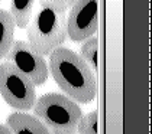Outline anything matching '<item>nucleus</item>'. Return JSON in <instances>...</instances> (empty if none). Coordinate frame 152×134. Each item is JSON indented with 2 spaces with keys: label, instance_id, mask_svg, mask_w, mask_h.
Segmentation results:
<instances>
[{
  "label": "nucleus",
  "instance_id": "1",
  "mask_svg": "<svg viewBox=\"0 0 152 134\" xmlns=\"http://www.w3.org/2000/svg\"><path fill=\"white\" fill-rule=\"evenodd\" d=\"M49 75L59 89L80 104H88L97 97L99 85L91 67L65 46L57 48L48 61Z\"/></svg>",
  "mask_w": 152,
  "mask_h": 134
},
{
  "label": "nucleus",
  "instance_id": "2",
  "mask_svg": "<svg viewBox=\"0 0 152 134\" xmlns=\"http://www.w3.org/2000/svg\"><path fill=\"white\" fill-rule=\"evenodd\" d=\"M34 114L49 128L51 133H77V125L83 117L77 101L68 95L49 92L41 95L34 105Z\"/></svg>",
  "mask_w": 152,
  "mask_h": 134
},
{
  "label": "nucleus",
  "instance_id": "3",
  "mask_svg": "<svg viewBox=\"0 0 152 134\" xmlns=\"http://www.w3.org/2000/svg\"><path fill=\"white\" fill-rule=\"evenodd\" d=\"M68 38L65 12L42 6L28 25V42L44 56H49Z\"/></svg>",
  "mask_w": 152,
  "mask_h": 134
},
{
  "label": "nucleus",
  "instance_id": "4",
  "mask_svg": "<svg viewBox=\"0 0 152 134\" xmlns=\"http://www.w3.org/2000/svg\"><path fill=\"white\" fill-rule=\"evenodd\" d=\"M35 84L12 62H0V95L10 107L29 111L36 102Z\"/></svg>",
  "mask_w": 152,
  "mask_h": 134
},
{
  "label": "nucleus",
  "instance_id": "5",
  "mask_svg": "<svg viewBox=\"0 0 152 134\" xmlns=\"http://www.w3.org/2000/svg\"><path fill=\"white\" fill-rule=\"evenodd\" d=\"M100 0H77L67 16L68 38L72 42H83L99 30Z\"/></svg>",
  "mask_w": 152,
  "mask_h": 134
},
{
  "label": "nucleus",
  "instance_id": "6",
  "mask_svg": "<svg viewBox=\"0 0 152 134\" xmlns=\"http://www.w3.org/2000/svg\"><path fill=\"white\" fill-rule=\"evenodd\" d=\"M6 61L12 62L19 71L28 75L36 87H41L47 82L49 75L47 61L29 42L15 41L6 56Z\"/></svg>",
  "mask_w": 152,
  "mask_h": 134
},
{
  "label": "nucleus",
  "instance_id": "7",
  "mask_svg": "<svg viewBox=\"0 0 152 134\" xmlns=\"http://www.w3.org/2000/svg\"><path fill=\"white\" fill-rule=\"evenodd\" d=\"M6 125L15 134H48L51 133L45 124L36 115H31L19 110L6 118Z\"/></svg>",
  "mask_w": 152,
  "mask_h": 134
},
{
  "label": "nucleus",
  "instance_id": "8",
  "mask_svg": "<svg viewBox=\"0 0 152 134\" xmlns=\"http://www.w3.org/2000/svg\"><path fill=\"white\" fill-rule=\"evenodd\" d=\"M16 23L12 13L0 9V61L6 58L10 48L15 43V29Z\"/></svg>",
  "mask_w": 152,
  "mask_h": 134
},
{
  "label": "nucleus",
  "instance_id": "9",
  "mask_svg": "<svg viewBox=\"0 0 152 134\" xmlns=\"http://www.w3.org/2000/svg\"><path fill=\"white\" fill-rule=\"evenodd\" d=\"M36 0H10V13L18 28L25 29L29 22Z\"/></svg>",
  "mask_w": 152,
  "mask_h": 134
},
{
  "label": "nucleus",
  "instance_id": "10",
  "mask_svg": "<svg viewBox=\"0 0 152 134\" xmlns=\"http://www.w3.org/2000/svg\"><path fill=\"white\" fill-rule=\"evenodd\" d=\"M80 55L81 58L91 67L94 74L99 71V38L93 35L81 42L80 48Z\"/></svg>",
  "mask_w": 152,
  "mask_h": 134
},
{
  "label": "nucleus",
  "instance_id": "11",
  "mask_svg": "<svg viewBox=\"0 0 152 134\" xmlns=\"http://www.w3.org/2000/svg\"><path fill=\"white\" fill-rule=\"evenodd\" d=\"M77 133L96 134L99 133V111H91L83 115L77 125Z\"/></svg>",
  "mask_w": 152,
  "mask_h": 134
},
{
  "label": "nucleus",
  "instance_id": "12",
  "mask_svg": "<svg viewBox=\"0 0 152 134\" xmlns=\"http://www.w3.org/2000/svg\"><path fill=\"white\" fill-rule=\"evenodd\" d=\"M77 0H39L41 6L51 7L57 12H67Z\"/></svg>",
  "mask_w": 152,
  "mask_h": 134
},
{
  "label": "nucleus",
  "instance_id": "13",
  "mask_svg": "<svg viewBox=\"0 0 152 134\" xmlns=\"http://www.w3.org/2000/svg\"><path fill=\"white\" fill-rule=\"evenodd\" d=\"M0 134H12V131H10V128L7 125H1L0 124Z\"/></svg>",
  "mask_w": 152,
  "mask_h": 134
},
{
  "label": "nucleus",
  "instance_id": "14",
  "mask_svg": "<svg viewBox=\"0 0 152 134\" xmlns=\"http://www.w3.org/2000/svg\"><path fill=\"white\" fill-rule=\"evenodd\" d=\"M151 131H152V123H151Z\"/></svg>",
  "mask_w": 152,
  "mask_h": 134
}]
</instances>
